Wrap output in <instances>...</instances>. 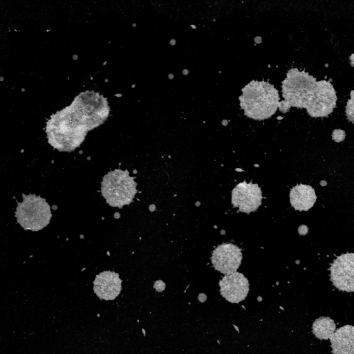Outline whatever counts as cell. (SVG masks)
I'll use <instances>...</instances> for the list:
<instances>
[{
    "label": "cell",
    "mask_w": 354,
    "mask_h": 354,
    "mask_svg": "<svg viewBox=\"0 0 354 354\" xmlns=\"http://www.w3.org/2000/svg\"><path fill=\"white\" fill-rule=\"evenodd\" d=\"M94 126L73 103L51 115L46 122L48 142L59 152H72L85 140Z\"/></svg>",
    "instance_id": "1"
},
{
    "label": "cell",
    "mask_w": 354,
    "mask_h": 354,
    "mask_svg": "<svg viewBox=\"0 0 354 354\" xmlns=\"http://www.w3.org/2000/svg\"><path fill=\"white\" fill-rule=\"evenodd\" d=\"M239 97L244 115L262 121L272 116L279 106V91L268 82L252 80L241 89Z\"/></svg>",
    "instance_id": "2"
},
{
    "label": "cell",
    "mask_w": 354,
    "mask_h": 354,
    "mask_svg": "<svg viewBox=\"0 0 354 354\" xmlns=\"http://www.w3.org/2000/svg\"><path fill=\"white\" fill-rule=\"evenodd\" d=\"M136 177H131L127 169H116L108 172L101 183V193L111 207L122 208L133 202L136 189Z\"/></svg>",
    "instance_id": "3"
},
{
    "label": "cell",
    "mask_w": 354,
    "mask_h": 354,
    "mask_svg": "<svg viewBox=\"0 0 354 354\" xmlns=\"http://www.w3.org/2000/svg\"><path fill=\"white\" fill-rule=\"evenodd\" d=\"M315 77L308 73L291 68L281 82V92L284 101L290 106L306 108L311 100L316 86Z\"/></svg>",
    "instance_id": "4"
},
{
    "label": "cell",
    "mask_w": 354,
    "mask_h": 354,
    "mask_svg": "<svg viewBox=\"0 0 354 354\" xmlns=\"http://www.w3.org/2000/svg\"><path fill=\"white\" fill-rule=\"evenodd\" d=\"M22 202H17L15 217L25 230L39 231L46 227L52 214L50 205L40 196L22 194Z\"/></svg>",
    "instance_id": "5"
},
{
    "label": "cell",
    "mask_w": 354,
    "mask_h": 354,
    "mask_svg": "<svg viewBox=\"0 0 354 354\" xmlns=\"http://www.w3.org/2000/svg\"><path fill=\"white\" fill-rule=\"evenodd\" d=\"M337 97L330 80L317 81L314 95L306 108L313 118L327 117L336 107Z\"/></svg>",
    "instance_id": "6"
},
{
    "label": "cell",
    "mask_w": 354,
    "mask_h": 354,
    "mask_svg": "<svg viewBox=\"0 0 354 354\" xmlns=\"http://www.w3.org/2000/svg\"><path fill=\"white\" fill-rule=\"evenodd\" d=\"M330 280L342 291L354 292V253L338 256L330 268Z\"/></svg>",
    "instance_id": "7"
},
{
    "label": "cell",
    "mask_w": 354,
    "mask_h": 354,
    "mask_svg": "<svg viewBox=\"0 0 354 354\" xmlns=\"http://www.w3.org/2000/svg\"><path fill=\"white\" fill-rule=\"evenodd\" d=\"M262 191L257 184L243 181L232 191V204L240 212L250 214L262 203Z\"/></svg>",
    "instance_id": "8"
},
{
    "label": "cell",
    "mask_w": 354,
    "mask_h": 354,
    "mask_svg": "<svg viewBox=\"0 0 354 354\" xmlns=\"http://www.w3.org/2000/svg\"><path fill=\"white\" fill-rule=\"evenodd\" d=\"M242 257L239 247L231 243H223L213 250L211 261L216 270L227 274L236 272Z\"/></svg>",
    "instance_id": "9"
},
{
    "label": "cell",
    "mask_w": 354,
    "mask_h": 354,
    "mask_svg": "<svg viewBox=\"0 0 354 354\" xmlns=\"http://www.w3.org/2000/svg\"><path fill=\"white\" fill-rule=\"evenodd\" d=\"M220 292L231 303L238 304L244 300L249 292L248 279L238 272L225 274L219 281Z\"/></svg>",
    "instance_id": "10"
},
{
    "label": "cell",
    "mask_w": 354,
    "mask_h": 354,
    "mask_svg": "<svg viewBox=\"0 0 354 354\" xmlns=\"http://www.w3.org/2000/svg\"><path fill=\"white\" fill-rule=\"evenodd\" d=\"M93 290L100 299L113 300L122 290V280L113 271H104L96 275Z\"/></svg>",
    "instance_id": "11"
},
{
    "label": "cell",
    "mask_w": 354,
    "mask_h": 354,
    "mask_svg": "<svg viewBox=\"0 0 354 354\" xmlns=\"http://www.w3.org/2000/svg\"><path fill=\"white\" fill-rule=\"evenodd\" d=\"M330 340L333 354H354V326L337 328Z\"/></svg>",
    "instance_id": "12"
},
{
    "label": "cell",
    "mask_w": 354,
    "mask_h": 354,
    "mask_svg": "<svg viewBox=\"0 0 354 354\" xmlns=\"http://www.w3.org/2000/svg\"><path fill=\"white\" fill-rule=\"evenodd\" d=\"M316 199L315 192L310 185H297L290 192V202L296 210H308L314 205Z\"/></svg>",
    "instance_id": "13"
},
{
    "label": "cell",
    "mask_w": 354,
    "mask_h": 354,
    "mask_svg": "<svg viewBox=\"0 0 354 354\" xmlns=\"http://www.w3.org/2000/svg\"><path fill=\"white\" fill-rule=\"evenodd\" d=\"M334 321L328 317H321L313 324L312 330L316 337L320 339H330L335 331Z\"/></svg>",
    "instance_id": "14"
},
{
    "label": "cell",
    "mask_w": 354,
    "mask_h": 354,
    "mask_svg": "<svg viewBox=\"0 0 354 354\" xmlns=\"http://www.w3.org/2000/svg\"><path fill=\"white\" fill-rule=\"evenodd\" d=\"M350 96L345 107V113L347 119L354 124V90L350 92Z\"/></svg>",
    "instance_id": "15"
},
{
    "label": "cell",
    "mask_w": 354,
    "mask_h": 354,
    "mask_svg": "<svg viewBox=\"0 0 354 354\" xmlns=\"http://www.w3.org/2000/svg\"><path fill=\"white\" fill-rule=\"evenodd\" d=\"M346 136L345 131L339 129H335L333 131L332 138L335 142H342L344 140Z\"/></svg>",
    "instance_id": "16"
},
{
    "label": "cell",
    "mask_w": 354,
    "mask_h": 354,
    "mask_svg": "<svg viewBox=\"0 0 354 354\" xmlns=\"http://www.w3.org/2000/svg\"><path fill=\"white\" fill-rule=\"evenodd\" d=\"M349 60L351 65L354 67V53L349 57Z\"/></svg>",
    "instance_id": "17"
}]
</instances>
